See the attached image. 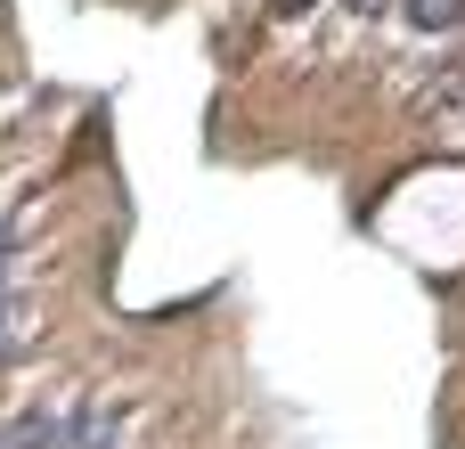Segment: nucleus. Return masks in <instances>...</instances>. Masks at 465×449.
Segmentation results:
<instances>
[{
	"label": "nucleus",
	"mask_w": 465,
	"mask_h": 449,
	"mask_svg": "<svg viewBox=\"0 0 465 449\" xmlns=\"http://www.w3.org/2000/svg\"><path fill=\"white\" fill-rule=\"evenodd\" d=\"M401 16H409L417 33H458V25H465V0H401Z\"/></svg>",
	"instance_id": "1"
},
{
	"label": "nucleus",
	"mask_w": 465,
	"mask_h": 449,
	"mask_svg": "<svg viewBox=\"0 0 465 449\" xmlns=\"http://www.w3.org/2000/svg\"><path fill=\"white\" fill-rule=\"evenodd\" d=\"M278 8H311V0H278Z\"/></svg>",
	"instance_id": "3"
},
{
	"label": "nucleus",
	"mask_w": 465,
	"mask_h": 449,
	"mask_svg": "<svg viewBox=\"0 0 465 449\" xmlns=\"http://www.w3.org/2000/svg\"><path fill=\"white\" fill-rule=\"evenodd\" d=\"M351 8H392V0H351Z\"/></svg>",
	"instance_id": "2"
}]
</instances>
